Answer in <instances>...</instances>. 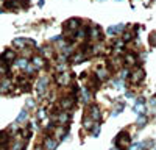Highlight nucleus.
Segmentation results:
<instances>
[{
	"mask_svg": "<svg viewBox=\"0 0 156 150\" xmlns=\"http://www.w3.org/2000/svg\"><path fill=\"white\" fill-rule=\"evenodd\" d=\"M87 114L92 117L95 122H100V119H101V111H100V108H98L97 105H89V108H87Z\"/></svg>",
	"mask_w": 156,
	"mask_h": 150,
	"instance_id": "nucleus-8",
	"label": "nucleus"
},
{
	"mask_svg": "<svg viewBox=\"0 0 156 150\" xmlns=\"http://www.w3.org/2000/svg\"><path fill=\"white\" fill-rule=\"evenodd\" d=\"M42 147H44V150H55L58 147V139L53 138V136H50V134H47L44 138V145Z\"/></svg>",
	"mask_w": 156,
	"mask_h": 150,
	"instance_id": "nucleus-5",
	"label": "nucleus"
},
{
	"mask_svg": "<svg viewBox=\"0 0 156 150\" xmlns=\"http://www.w3.org/2000/svg\"><path fill=\"white\" fill-rule=\"evenodd\" d=\"M72 81V73L69 72H62V73H58V77H56V83L59 86H69Z\"/></svg>",
	"mask_w": 156,
	"mask_h": 150,
	"instance_id": "nucleus-6",
	"label": "nucleus"
},
{
	"mask_svg": "<svg viewBox=\"0 0 156 150\" xmlns=\"http://www.w3.org/2000/svg\"><path fill=\"white\" fill-rule=\"evenodd\" d=\"M80 28H81V20L80 19H70L64 23V30H66V33H70V34L76 33Z\"/></svg>",
	"mask_w": 156,
	"mask_h": 150,
	"instance_id": "nucleus-4",
	"label": "nucleus"
},
{
	"mask_svg": "<svg viewBox=\"0 0 156 150\" xmlns=\"http://www.w3.org/2000/svg\"><path fill=\"white\" fill-rule=\"evenodd\" d=\"M2 58L6 62H12V61H16V52H14V50H6V52L2 55Z\"/></svg>",
	"mask_w": 156,
	"mask_h": 150,
	"instance_id": "nucleus-13",
	"label": "nucleus"
},
{
	"mask_svg": "<svg viewBox=\"0 0 156 150\" xmlns=\"http://www.w3.org/2000/svg\"><path fill=\"white\" fill-rule=\"evenodd\" d=\"M27 108H34V102H33L31 98H30L28 102H27Z\"/></svg>",
	"mask_w": 156,
	"mask_h": 150,
	"instance_id": "nucleus-23",
	"label": "nucleus"
},
{
	"mask_svg": "<svg viewBox=\"0 0 156 150\" xmlns=\"http://www.w3.org/2000/svg\"><path fill=\"white\" fill-rule=\"evenodd\" d=\"M150 44H151V45H156V31H153V33L150 34Z\"/></svg>",
	"mask_w": 156,
	"mask_h": 150,
	"instance_id": "nucleus-21",
	"label": "nucleus"
},
{
	"mask_svg": "<svg viewBox=\"0 0 156 150\" xmlns=\"http://www.w3.org/2000/svg\"><path fill=\"white\" fill-rule=\"evenodd\" d=\"M153 144H154L153 141H148V142H136V144H133L131 147H129L128 150H147V148H150Z\"/></svg>",
	"mask_w": 156,
	"mask_h": 150,
	"instance_id": "nucleus-11",
	"label": "nucleus"
},
{
	"mask_svg": "<svg viewBox=\"0 0 156 150\" xmlns=\"http://www.w3.org/2000/svg\"><path fill=\"white\" fill-rule=\"evenodd\" d=\"M122 109H123V103H117V106H115V108H114V111H112V116H117Z\"/></svg>",
	"mask_w": 156,
	"mask_h": 150,
	"instance_id": "nucleus-20",
	"label": "nucleus"
},
{
	"mask_svg": "<svg viewBox=\"0 0 156 150\" xmlns=\"http://www.w3.org/2000/svg\"><path fill=\"white\" fill-rule=\"evenodd\" d=\"M125 62H126V64H129V66H134V64H136V56H134L133 53H126Z\"/></svg>",
	"mask_w": 156,
	"mask_h": 150,
	"instance_id": "nucleus-15",
	"label": "nucleus"
},
{
	"mask_svg": "<svg viewBox=\"0 0 156 150\" xmlns=\"http://www.w3.org/2000/svg\"><path fill=\"white\" fill-rule=\"evenodd\" d=\"M27 116H28V112H27V108H25V109H22V111L19 112V116H17V119H16V123L23 122L25 119H27Z\"/></svg>",
	"mask_w": 156,
	"mask_h": 150,
	"instance_id": "nucleus-17",
	"label": "nucleus"
},
{
	"mask_svg": "<svg viewBox=\"0 0 156 150\" xmlns=\"http://www.w3.org/2000/svg\"><path fill=\"white\" fill-rule=\"evenodd\" d=\"M123 30V25H115V27H111L108 28V34H114V33H119Z\"/></svg>",
	"mask_w": 156,
	"mask_h": 150,
	"instance_id": "nucleus-18",
	"label": "nucleus"
},
{
	"mask_svg": "<svg viewBox=\"0 0 156 150\" xmlns=\"http://www.w3.org/2000/svg\"><path fill=\"white\" fill-rule=\"evenodd\" d=\"M76 103V97L75 94H69V95H64L61 100H59V108L62 111H70Z\"/></svg>",
	"mask_w": 156,
	"mask_h": 150,
	"instance_id": "nucleus-2",
	"label": "nucleus"
},
{
	"mask_svg": "<svg viewBox=\"0 0 156 150\" xmlns=\"http://www.w3.org/2000/svg\"><path fill=\"white\" fill-rule=\"evenodd\" d=\"M11 89H12V84H11V81H9L8 78H3L2 81H0V92L6 94V92H9Z\"/></svg>",
	"mask_w": 156,
	"mask_h": 150,
	"instance_id": "nucleus-12",
	"label": "nucleus"
},
{
	"mask_svg": "<svg viewBox=\"0 0 156 150\" xmlns=\"http://www.w3.org/2000/svg\"><path fill=\"white\" fill-rule=\"evenodd\" d=\"M47 86H48L47 77H41V78L37 80V83H36V91H37V94H39V95H44L45 91H47Z\"/></svg>",
	"mask_w": 156,
	"mask_h": 150,
	"instance_id": "nucleus-7",
	"label": "nucleus"
},
{
	"mask_svg": "<svg viewBox=\"0 0 156 150\" xmlns=\"http://www.w3.org/2000/svg\"><path fill=\"white\" fill-rule=\"evenodd\" d=\"M133 111L136 112L137 116L145 114V100H144V98H137L136 103L133 105Z\"/></svg>",
	"mask_w": 156,
	"mask_h": 150,
	"instance_id": "nucleus-9",
	"label": "nucleus"
},
{
	"mask_svg": "<svg viewBox=\"0 0 156 150\" xmlns=\"http://www.w3.org/2000/svg\"><path fill=\"white\" fill-rule=\"evenodd\" d=\"M131 39V33H125L123 34V41H129Z\"/></svg>",
	"mask_w": 156,
	"mask_h": 150,
	"instance_id": "nucleus-22",
	"label": "nucleus"
},
{
	"mask_svg": "<svg viewBox=\"0 0 156 150\" xmlns=\"http://www.w3.org/2000/svg\"><path fill=\"white\" fill-rule=\"evenodd\" d=\"M145 78V70L142 67H136L133 72H131V77H129V83L131 84H140Z\"/></svg>",
	"mask_w": 156,
	"mask_h": 150,
	"instance_id": "nucleus-3",
	"label": "nucleus"
},
{
	"mask_svg": "<svg viewBox=\"0 0 156 150\" xmlns=\"http://www.w3.org/2000/svg\"><path fill=\"white\" fill-rule=\"evenodd\" d=\"M44 58L42 56H33V59H31V64L36 67V69H39V67H44Z\"/></svg>",
	"mask_w": 156,
	"mask_h": 150,
	"instance_id": "nucleus-14",
	"label": "nucleus"
},
{
	"mask_svg": "<svg viewBox=\"0 0 156 150\" xmlns=\"http://www.w3.org/2000/svg\"><path fill=\"white\" fill-rule=\"evenodd\" d=\"M115 147L120 148V150H128L131 147V136H129L128 131H120L115 138Z\"/></svg>",
	"mask_w": 156,
	"mask_h": 150,
	"instance_id": "nucleus-1",
	"label": "nucleus"
},
{
	"mask_svg": "<svg viewBox=\"0 0 156 150\" xmlns=\"http://www.w3.org/2000/svg\"><path fill=\"white\" fill-rule=\"evenodd\" d=\"M81 123H83V128H84V130L90 131V130L94 128V125H95L97 122H95V120H94L92 117H90L89 114H86V116L83 117V122H81Z\"/></svg>",
	"mask_w": 156,
	"mask_h": 150,
	"instance_id": "nucleus-10",
	"label": "nucleus"
},
{
	"mask_svg": "<svg viewBox=\"0 0 156 150\" xmlns=\"http://www.w3.org/2000/svg\"><path fill=\"white\" fill-rule=\"evenodd\" d=\"M14 62H16V66H17L19 69H25V67L28 66V61H27V58H20V59H16Z\"/></svg>",
	"mask_w": 156,
	"mask_h": 150,
	"instance_id": "nucleus-16",
	"label": "nucleus"
},
{
	"mask_svg": "<svg viewBox=\"0 0 156 150\" xmlns=\"http://www.w3.org/2000/svg\"><path fill=\"white\" fill-rule=\"evenodd\" d=\"M137 127H144V123H147V117L142 114V116H139V119H137Z\"/></svg>",
	"mask_w": 156,
	"mask_h": 150,
	"instance_id": "nucleus-19",
	"label": "nucleus"
}]
</instances>
